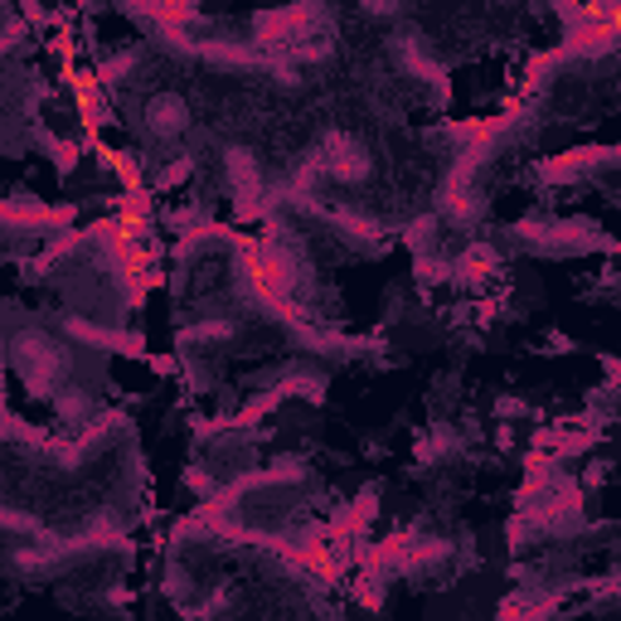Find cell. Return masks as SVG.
<instances>
[{"label": "cell", "mask_w": 621, "mask_h": 621, "mask_svg": "<svg viewBox=\"0 0 621 621\" xmlns=\"http://www.w3.org/2000/svg\"><path fill=\"white\" fill-rule=\"evenodd\" d=\"M146 117H151L156 137H180V131L189 127V107H185V97H175V93L151 97V103H146Z\"/></svg>", "instance_id": "obj_2"}, {"label": "cell", "mask_w": 621, "mask_h": 621, "mask_svg": "<svg viewBox=\"0 0 621 621\" xmlns=\"http://www.w3.org/2000/svg\"><path fill=\"white\" fill-rule=\"evenodd\" d=\"M15 359H20V375H25L30 389H35V393H49V383H54V375H59V365H64V349L54 345L49 335L30 331V335H20Z\"/></svg>", "instance_id": "obj_1"}]
</instances>
